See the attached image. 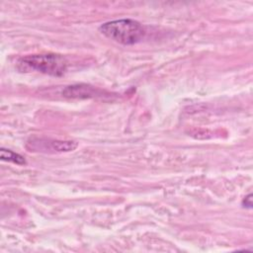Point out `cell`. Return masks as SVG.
<instances>
[{
  "instance_id": "cell-1",
  "label": "cell",
  "mask_w": 253,
  "mask_h": 253,
  "mask_svg": "<svg viewBox=\"0 0 253 253\" xmlns=\"http://www.w3.org/2000/svg\"><path fill=\"white\" fill-rule=\"evenodd\" d=\"M99 31L106 38L125 45H130L140 42L145 30L142 25L131 19H120L104 23Z\"/></svg>"
},
{
  "instance_id": "cell-2",
  "label": "cell",
  "mask_w": 253,
  "mask_h": 253,
  "mask_svg": "<svg viewBox=\"0 0 253 253\" xmlns=\"http://www.w3.org/2000/svg\"><path fill=\"white\" fill-rule=\"evenodd\" d=\"M21 71H37L52 76H61L67 69V60L64 56L54 53L31 54L18 60Z\"/></svg>"
},
{
  "instance_id": "cell-3",
  "label": "cell",
  "mask_w": 253,
  "mask_h": 253,
  "mask_svg": "<svg viewBox=\"0 0 253 253\" xmlns=\"http://www.w3.org/2000/svg\"><path fill=\"white\" fill-rule=\"evenodd\" d=\"M78 143L73 140H58L42 137H31L26 147L30 151L44 152V153H57L69 152L76 149Z\"/></svg>"
},
{
  "instance_id": "cell-4",
  "label": "cell",
  "mask_w": 253,
  "mask_h": 253,
  "mask_svg": "<svg viewBox=\"0 0 253 253\" xmlns=\"http://www.w3.org/2000/svg\"><path fill=\"white\" fill-rule=\"evenodd\" d=\"M100 90L85 84H76L67 86L63 91L62 95L67 98H90L100 95Z\"/></svg>"
},
{
  "instance_id": "cell-5",
  "label": "cell",
  "mask_w": 253,
  "mask_h": 253,
  "mask_svg": "<svg viewBox=\"0 0 253 253\" xmlns=\"http://www.w3.org/2000/svg\"><path fill=\"white\" fill-rule=\"evenodd\" d=\"M0 156H1V159L3 161L12 162V163H15L17 165H25L27 163L25 158L21 154L16 153V152H14L10 149H5L3 147L0 150Z\"/></svg>"
},
{
  "instance_id": "cell-6",
  "label": "cell",
  "mask_w": 253,
  "mask_h": 253,
  "mask_svg": "<svg viewBox=\"0 0 253 253\" xmlns=\"http://www.w3.org/2000/svg\"><path fill=\"white\" fill-rule=\"evenodd\" d=\"M242 205H243V207L248 208V209H251V208H252V195H251V194L247 195V196L243 199Z\"/></svg>"
}]
</instances>
